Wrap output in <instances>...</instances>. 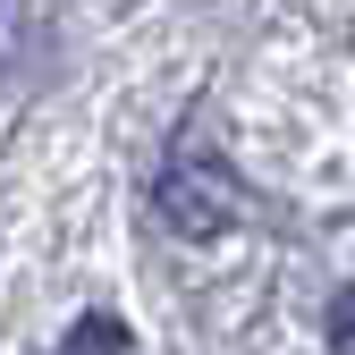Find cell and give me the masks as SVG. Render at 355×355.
Instances as JSON below:
<instances>
[{
  "label": "cell",
  "instance_id": "3957f363",
  "mask_svg": "<svg viewBox=\"0 0 355 355\" xmlns=\"http://www.w3.org/2000/svg\"><path fill=\"white\" fill-rule=\"evenodd\" d=\"M330 355H355V279H347L338 304H330Z\"/></svg>",
  "mask_w": 355,
  "mask_h": 355
},
{
  "label": "cell",
  "instance_id": "6da1fadb",
  "mask_svg": "<svg viewBox=\"0 0 355 355\" xmlns=\"http://www.w3.org/2000/svg\"><path fill=\"white\" fill-rule=\"evenodd\" d=\"M153 211L169 220L178 237H220L229 220L245 211V187L220 161H203V153H178L161 178H153Z\"/></svg>",
  "mask_w": 355,
  "mask_h": 355
},
{
  "label": "cell",
  "instance_id": "7a4b0ae2",
  "mask_svg": "<svg viewBox=\"0 0 355 355\" xmlns=\"http://www.w3.org/2000/svg\"><path fill=\"white\" fill-rule=\"evenodd\" d=\"M60 355H127V322H119V313H85V322L60 338Z\"/></svg>",
  "mask_w": 355,
  "mask_h": 355
}]
</instances>
